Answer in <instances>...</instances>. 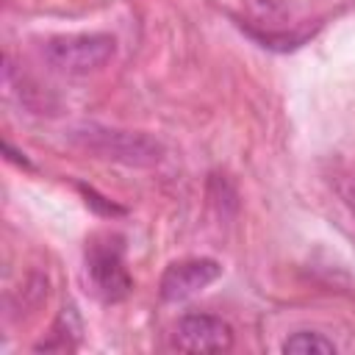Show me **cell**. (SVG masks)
<instances>
[{
  "label": "cell",
  "instance_id": "5b68a950",
  "mask_svg": "<svg viewBox=\"0 0 355 355\" xmlns=\"http://www.w3.org/2000/svg\"><path fill=\"white\" fill-rule=\"evenodd\" d=\"M222 275L219 261L214 258H186V261H175L164 269L161 275V300L164 302H180L189 300L191 294L202 291L208 283H214Z\"/></svg>",
  "mask_w": 355,
  "mask_h": 355
},
{
  "label": "cell",
  "instance_id": "6da1fadb",
  "mask_svg": "<svg viewBox=\"0 0 355 355\" xmlns=\"http://www.w3.org/2000/svg\"><path fill=\"white\" fill-rule=\"evenodd\" d=\"M69 139L80 150L125 166H155L164 158L161 141H155L147 133H130V130H116L103 125H80L69 133Z\"/></svg>",
  "mask_w": 355,
  "mask_h": 355
},
{
  "label": "cell",
  "instance_id": "277c9868",
  "mask_svg": "<svg viewBox=\"0 0 355 355\" xmlns=\"http://www.w3.org/2000/svg\"><path fill=\"white\" fill-rule=\"evenodd\" d=\"M180 352H227L233 347V327L211 313H186L172 336Z\"/></svg>",
  "mask_w": 355,
  "mask_h": 355
},
{
  "label": "cell",
  "instance_id": "52a82bcc",
  "mask_svg": "<svg viewBox=\"0 0 355 355\" xmlns=\"http://www.w3.org/2000/svg\"><path fill=\"white\" fill-rule=\"evenodd\" d=\"M80 191H83V197H86V205H92L94 211H100V214H105V216H111V214H122V208H116V205H111V202H105V197H100L94 189H86L83 183L78 186Z\"/></svg>",
  "mask_w": 355,
  "mask_h": 355
},
{
  "label": "cell",
  "instance_id": "8992f818",
  "mask_svg": "<svg viewBox=\"0 0 355 355\" xmlns=\"http://www.w3.org/2000/svg\"><path fill=\"white\" fill-rule=\"evenodd\" d=\"M283 352L288 355H333L336 352V344L327 341L322 333H313V330H300L294 336H288L283 341Z\"/></svg>",
  "mask_w": 355,
  "mask_h": 355
},
{
  "label": "cell",
  "instance_id": "7a4b0ae2",
  "mask_svg": "<svg viewBox=\"0 0 355 355\" xmlns=\"http://www.w3.org/2000/svg\"><path fill=\"white\" fill-rule=\"evenodd\" d=\"M116 42L108 33H67L44 44V58L64 75H89L114 58Z\"/></svg>",
  "mask_w": 355,
  "mask_h": 355
},
{
  "label": "cell",
  "instance_id": "3957f363",
  "mask_svg": "<svg viewBox=\"0 0 355 355\" xmlns=\"http://www.w3.org/2000/svg\"><path fill=\"white\" fill-rule=\"evenodd\" d=\"M86 269L94 283V291L105 302H119L130 294L133 277L125 269L122 258V239L119 236H94L86 244Z\"/></svg>",
  "mask_w": 355,
  "mask_h": 355
}]
</instances>
